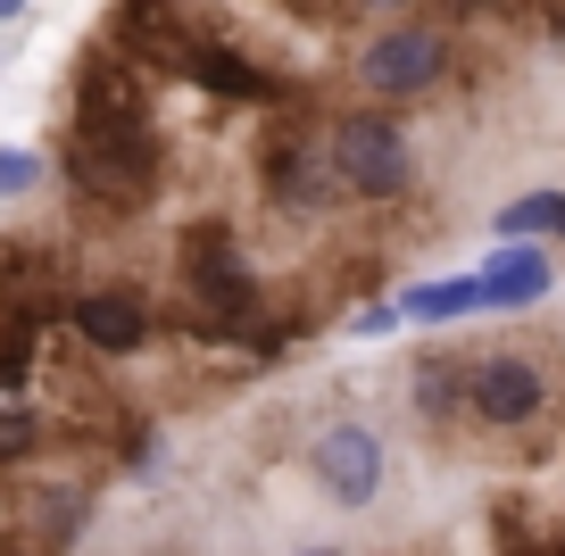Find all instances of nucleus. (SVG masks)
<instances>
[{"label":"nucleus","mask_w":565,"mask_h":556,"mask_svg":"<svg viewBox=\"0 0 565 556\" xmlns=\"http://www.w3.org/2000/svg\"><path fill=\"white\" fill-rule=\"evenodd\" d=\"M175 282L192 299V332L216 349H249L258 332V308H266V282L249 266V242L225 225V216H192L175 233Z\"/></svg>","instance_id":"1"},{"label":"nucleus","mask_w":565,"mask_h":556,"mask_svg":"<svg viewBox=\"0 0 565 556\" xmlns=\"http://www.w3.org/2000/svg\"><path fill=\"white\" fill-rule=\"evenodd\" d=\"M58 174L84 192V209L134 216V209H150L159 183H167V141H159V125H67Z\"/></svg>","instance_id":"2"},{"label":"nucleus","mask_w":565,"mask_h":556,"mask_svg":"<svg viewBox=\"0 0 565 556\" xmlns=\"http://www.w3.org/2000/svg\"><path fill=\"white\" fill-rule=\"evenodd\" d=\"M324 158H333V174H341V192H350V200L391 209V200L416 192V141H407L383 108H350V117H333Z\"/></svg>","instance_id":"3"},{"label":"nucleus","mask_w":565,"mask_h":556,"mask_svg":"<svg viewBox=\"0 0 565 556\" xmlns=\"http://www.w3.org/2000/svg\"><path fill=\"white\" fill-rule=\"evenodd\" d=\"M308 473H317V490L341 506V515H366V506L383 499V482H391V449H383L374 424L350 416V424H324V432H317Z\"/></svg>","instance_id":"4"},{"label":"nucleus","mask_w":565,"mask_h":556,"mask_svg":"<svg viewBox=\"0 0 565 556\" xmlns=\"http://www.w3.org/2000/svg\"><path fill=\"white\" fill-rule=\"evenodd\" d=\"M441 75H449V34H441V25L391 18L383 34L358 51V84H366L374 100H416V92H433Z\"/></svg>","instance_id":"5"},{"label":"nucleus","mask_w":565,"mask_h":556,"mask_svg":"<svg viewBox=\"0 0 565 556\" xmlns=\"http://www.w3.org/2000/svg\"><path fill=\"white\" fill-rule=\"evenodd\" d=\"M541 407H548V374L532 357L499 349V357L466 365V416H475V424H491V432H524V424H541Z\"/></svg>","instance_id":"6"},{"label":"nucleus","mask_w":565,"mask_h":556,"mask_svg":"<svg viewBox=\"0 0 565 556\" xmlns=\"http://www.w3.org/2000/svg\"><path fill=\"white\" fill-rule=\"evenodd\" d=\"M258 183H266V209H282V216H324L333 200H350L341 192V174H333V158L317 150V141H266V158H258Z\"/></svg>","instance_id":"7"},{"label":"nucleus","mask_w":565,"mask_h":556,"mask_svg":"<svg viewBox=\"0 0 565 556\" xmlns=\"http://www.w3.org/2000/svg\"><path fill=\"white\" fill-rule=\"evenodd\" d=\"M75 125H150V75H141V58L92 51L75 67Z\"/></svg>","instance_id":"8"},{"label":"nucleus","mask_w":565,"mask_h":556,"mask_svg":"<svg viewBox=\"0 0 565 556\" xmlns=\"http://www.w3.org/2000/svg\"><path fill=\"white\" fill-rule=\"evenodd\" d=\"M117 51L125 58H141V67H167V75H183V58H192V18H183V0H117Z\"/></svg>","instance_id":"9"},{"label":"nucleus","mask_w":565,"mask_h":556,"mask_svg":"<svg viewBox=\"0 0 565 556\" xmlns=\"http://www.w3.org/2000/svg\"><path fill=\"white\" fill-rule=\"evenodd\" d=\"M75 341L92 349V357H141L150 349V308H141V291H84L67 308Z\"/></svg>","instance_id":"10"},{"label":"nucleus","mask_w":565,"mask_h":556,"mask_svg":"<svg viewBox=\"0 0 565 556\" xmlns=\"http://www.w3.org/2000/svg\"><path fill=\"white\" fill-rule=\"evenodd\" d=\"M475 282H482V308H541L557 291V258H548V242H499L475 266Z\"/></svg>","instance_id":"11"},{"label":"nucleus","mask_w":565,"mask_h":556,"mask_svg":"<svg viewBox=\"0 0 565 556\" xmlns=\"http://www.w3.org/2000/svg\"><path fill=\"white\" fill-rule=\"evenodd\" d=\"M183 84L216 92V100H233V108H266V100H282V92H291V84H275V67H258L249 51H225V42H192Z\"/></svg>","instance_id":"12"},{"label":"nucleus","mask_w":565,"mask_h":556,"mask_svg":"<svg viewBox=\"0 0 565 556\" xmlns=\"http://www.w3.org/2000/svg\"><path fill=\"white\" fill-rule=\"evenodd\" d=\"M407 407H416L424 424H458L466 416V357H449V349L416 357V374H407Z\"/></svg>","instance_id":"13"},{"label":"nucleus","mask_w":565,"mask_h":556,"mask_svg":"<svg viewBox=\"0 0 565 556\" xmlns=\"http://www.w3.org/2000/svg\"><path fill=\"white\" fill-rule=\"evenodd\" d=\"M399 316H407V324H466V316H482V282H475V275L407 282V291H399Z\"/></svg>","instance_id":"14"},{"label":"nucleus","mask_w":565,"mask_h":556,"mask_svg":"<svg viewBox=\"0 0 565 556\" xmlns=\"http://www.w3.org/2000/svg\"><path fill=\"white\" fill-rule=\"evenodd\" d=\"M84 523H92V490H75V482L34 490V548L42 556H67L84 539Z\"/></svg>","instance_id":"15"},{"label":"nucleus","mask_w":565,"mask_h":556,"mask_svg":"<svg viewBox=\"0 0 565 556\" xmlns=\"http://www.w3.org/2000/svg\"><path fill=\"white\" fill-rule=\"evenodd\" d=\"M499 242H565V192H524L491 216Z\"/></svg>","instance_id":"16"},{"label":"nucleus","mask_w":565,"mask_h":556,"mask_svg":"<svg viewBox=\"0 0 565 556\" xmlns=\"http://www.w3.org/2000/svg\"><path fill=\"white\" fill-rule=\"evenodd\" d=\"M51 440V424H42V407L25 399H0V466H25V457Z\"/></svg>","instance_id":"17"},{"label":"nucleus","mask_w":565,"mask_h":556,"mask_svg":"<svg viewBox=\"0 0 565 556\" xmlns=\"http://www.w3.org/2000/svg\"><path fill=\"white\" fill-rule=\"evenodd\" d=\"M42 183H51V158L25 150V141H9V150H0V200H34Z\"/></svg>","instance_id":"18"},{"label":"nucleus","mask_w":565,"mask_h":556,"mask_svg":"<svg viewBox=\"0 0 565 556\" xmlns=\"http://www.w3.org/2000/svg\"><path fill=\"white\" fill-rule=\"evenodd\" d=\"M399 324H407V316H399V299H366V308L350 316V332H358V341H383V332H399Z\"/></svg>","instance_id":"19"},{"label":"nucleus","mask_w":565,"mask_h":556,"mask_svg":"<svg viewBox=\"0 0 565 556\" xmlns=\"http://www.w3.org/2000/svg\"><path fill=\"white\" fill-rule=\"evenodd\" d=\"M441 9H458V18H491V9H508V0H441Z\"/></svg>","instance_id":"20"},{"label":"nucleus","mask_w":565,"mask_h":556,"mask_svg":"<svg viewBox=\"0 0 565 556\" xmlns=\"http://www.w3.org/2000/svg\"><path fill=\"white\" fill-rule=\"evenodd\" d=\"M350 9H374V18H391V9H416V0H350Z\"/></svg>","instance_id":"21"},{"label":"nucleus","mask_w":565,"mask_h":556,"mask_svg":"<svg viewBox=\"0 0 565 556\" xmlns=\"http://www.w3.org/2000/svg\"><path fill=\"white\" fill-rule=\"evenodd\" d=\"M25 9H34V0H0V25H18V18H25Z\"/></svg>","instance_id":"22"},{"label":"nucleus","mask_w":565,"mask_h":556,"mask_svg":"<svg viewBox=\"0 0 565 556\" xmlns=\"http://www.w3.org/2000/svg\"><path fill=\"white\" fill-rule=\"evenodd\" d=\"M300 556H341V548H300Z\"/></svg>","instance_id":"23"}]
</instances>
